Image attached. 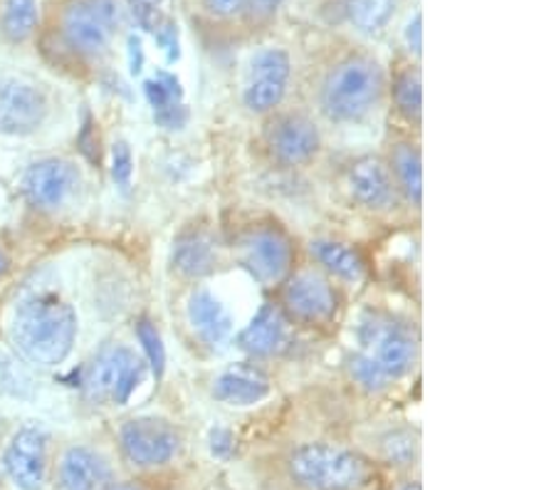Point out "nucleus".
I'll use <instances>...</instances> for the list:
<instances>
[{"label": "nucleus", "mask_w": 556, "mask_h": 490, "mask_svg": "<svg viewBox=\"0 0 556 490\" xmlns=\"http://www.w3.org/2000/svg\"><path fill=\"white\" fill-rule=\"evenodd\" d=\"M358 350L349 362L356 385L381 391L414 369L418 344L414 332L381 312H366L356 329Z\"/></svg>", "instance_id": "nucleus-1"}, {"label": "nucleus", "mask_w": 556, "mask_h": 490, "mask_svg": "<svg viewBox=\"0 0 556 490\" xmlns=\"http://www.w3.org/2000/svg\"><path fill=\"white\" fill-rule=\"evenodd\" d=\"M77 317L67 302L52 296H33L15 307L11 342L35 367H58L72 352Z\"/></svg>", "instance_id": "nucleus-2"}, {"label": "nucleus", "mask_w": 556, "mask_h": 490, "mask_svg": "<svg viewBox=\"0 0 556 490\" xmlns=\"http://www.w3.org/2000/svg\"><path fill=\"white\" fill-rule=\"evenodd\" d=\"M383 89L386 77L379 62L364 55L346 58L321 83V112L339 124L362 122L381 104Z\"/></svg>", "instance_id": "nucleus-3"}, {"label": "nucleus", "mask_w": 556, "mask_h": 490, "mask_svg": "<svg viewBox=\"0 0 556 490\" xmlns=\"http://www.w3.org/2000/svg\"><path fill=\"white\" fill-rule=\"evenodd\" d=\"M290 476L307 490H356L369 478L366 463L329 443H307L292 453Z\"/></svg>", "instance_id": "nucleus-4"}, {"label": "nucleus", "mask_w": 556, "mask_h": 490, "mask_svg": "<svg viewBox=\"0 0 556 490\" xmlns=\"http://www.w3.org/2000/svg\"><path fill=\"white\" fill-rule=\"evenodd\" d=\"M122 21L119 0H70L62 11V38L79 55L106 52Z\"/></svg>", "instance_id": "nucleus-5"}, {"label": "nucleus", "mask_w": 556, "mask_h": 490, "mask_svg": "<svg viewBox=\"0 0 556 490\" xmlns=\"http://www.w3.org/2000/svg\"><path fill=\"white\" fill-rule=\"evenodd\" d=\"M143 379V364L129 347L112 344L89 362L85 372V394L97 404H127Z\"/></svg>", "instance_id": "nucleus-6"}, {"label": "nucleus", "mask_w": 556, "mask_h": 490, "mask_svg": "<svg viewBox=\"0 0 556 490\" xmlns=\"http://www.w3.org/2000/svg\"><path fill=\"white\" fill-rule=\"evenodd\" d=\"M238 257L260 285H277L290 275L294 248L280 228L257 226L240 238Z\"/></svg>", "instance_id": "nucleus-7"}, {"label": "nucleus", "mask_w": 556, "mask_h": 490, "mask_svg": "<svg viewBox=\"0 0 556 490\" xmlns=\"http://www.w3.org/2000/svg\"><path fill=\"white\" fill-rule=\"evenodd\" d=\"M122 451L134 466L154 468L164 466L181 451V434L166 418L139 416L122 426Z\"/></svg>", "instance_id": "nucleus-8"}, {"label": "nucleus", "mask_w": 556, "mask_h": 490, "mask_svg": "<svg viewBox=\"0 0 556 490\" xmlns=\"http://www.w3.org/2000/svg\"><path fill=\"white\" fill-rule=\"evenodd\" d=\"M292 75L290 55L280 48H265L250 60L243 102L250 112L265 114L273 112L282 102L287 92V83Z\"/></svg>", "instance_id": "nucleus-9"}, {"label": "nucleus", "mask_w": 556, "mask_h": 490, "mask_svg": "<svg viewBox=\"0 0 556 490\" xmlns=\"http://www.w3.org/2000/svg\"><path fill=\"white\" fill-rule=\"evenodd\" d=\"M45 114L48 100L42 89L17 77H0V134H30L45 122Z\"/></svg>", "instance_id": "nucleus-10"}, {"label": "nucleus", "mask_w": 556, "mask_h": 490, "mask_svg": "<svg viewBox=\"0 0 556 490\" xmlns=\"http://www.w3.org/2000/svg\"><path fill=\"white\" fill-rule=\"evenodd\" d=\"M79 186V172L65 159H42L33 164L23 178V193L35 209L55 211L65 206V201Z\"/></svg>", "instance_id": "nucleus-11"}, {"label": "nucleus", "mask_w": 556, "mask_h": 490, "mask_svg": "<svg viewBox=\"0 0 556 490\" xmlns=\"http://www.w3.org/2000/svg\"><path fill=\"white\" fill-rule=\"evenodd\" d=\"M5 470L21 490H42L48 474V436L33 426L17 431L5 449Z\"/></svg>", "instance_id": "nucleus-12"}, {"label": "nucleus", "mask_w": 556, "mask_h": 490, "mask_svg": "<svg viewBox=\"0 0 556 490\" xmlns=\"http://www.w3.org/2000/svg\"><path fill=\"white\" fill-rule=\"evenodd\" d=\"M267 147L275 162L285 166H302L319 154V127L304 114H285L267 134Z\"/></svg>", "instance_id": "nucleus-13"}, {"label": "nucleus", "mask_w": 556, "mask_h": 490, "mask_svg": "<svg viewBox=\"0 0 556 490\" xmlns=\"http://www.w3.org/2000/svg\"><path fill=\"white\" fill-rule=\"evenodd\" d=\"M285 307L304 323H329L337 312V292L325 275L304 271L287 282Z\"/></svg>", "instance_id": "nucleus-14"}, {"label": "nucleus", "mask_w": 556, "mask_h": 490, "mask_svg": "<svg viewBox=\"0 0 556 490\" xmlns=\"http://www.w3.org/2000/svg\"><path fill=\"white\" fill-rule=\"evenodd\" d=\"M349 191L362 206L371 211H386L396 203L399 189L393 176L379 156H364L352 164L349 172Z\"/></svg>", "instance_id": "nucleus-15"}, {"label": "nucleus", "mask_w": 556, "mask_h": 490, "mask_svg": "<svg viewBox=\"0 0 556 490\" xmlns=\"http://www.w3.org/2000/svg\"><path fill=\"white\" fill-rule=\"evenodd\" d=\"M186 312L193 332L199 335L205 344L220 347L223 342H228V337L232 332V317L228 307L223 305L211 290H193L191 298H188Z\"/></svg>", "instance_id": "nucleus-16"}, {"label": "nucleus", "mask_w": 556, "mask_h": 490, "mask_svg": "<svg viewBox=\"0 0 556 490\" xmlns=\"http://www.w3.org/2000/svg\"><path fill=\"white\" fill-rule=\"evenodd\" d=\"M270 394V379L255 367L236 364L213 381V397L230 406H253Z\"/></svg>", "instance_id": "nucleus-17"}, {"label": "nucleus", "mask_w": 556, "mask_h": 490, "mask_svg": "<svg viewBox=\"0 0 556 490\" xmlns=\"http://www.w3.org/2000/svg\"><path fill=\"white\" fill-rule=\"evenodd\" d=\"M110 480V466L102 453L87 445H72L60 463L62 490H102Z\"/></svg>", "instance_id": "nucleus-18"}, {"label": "nucleus", "mask_w": 556, "mask_h": 490, "mask_svg": "<svg viewBox=\"0 0 556 490\" xmlns=\"http://www.w3.org/2000/svg\"><path fill=\"white\" fill-rule=\"evenodd\" d=\"M287 342V323L282 312L273 305H263L250 325L240 335V347L255 356H273Z\"/></svg>", "instance_id": "nucleus-19"}, {"label": "nucleus", "mask_w": 556, "mask_h": 490, "mask_svg": "<svg viewBox=\"0 0 556 490\" xmlns=\"http://www.w3.org/2000/svg\"><path fill=\"white\" fill-rule=\"evenodd\" d=\"M174 267L184 278H203L218 267V248L205 230H188L174 246Z\"/></svg>", "instance_id": "nucleus-20"}, {"label": "nucleus", "mask_w": 556, "mask_h": 490, "mask_svg": "<svg viewBox=\"0 0 556 490\" xmlns=\"http://www.w3.org/2000/svg\"><path fill=\"white\" fill-rule=\"evenodd\" d=\"M391 176L396 189L406 199L420 206L424 199V162H420V151L414 145H396L391 154Z\"/></svg>", "instance_id": "nucleus-21"}, {"label": "nucleus", "mask_w": 556, "mask_h": 490, "mask_svg": "<svg viewBox=\"0 0 556 490\" xmlns=\"http://www.w3.org/2000/svg\"><path fill=\"white\" fill-rule=\"evenodd\" d=\"M309 251L314 261L325 265V271L342 280H362L364 275V263L354 248L346 243H339V240H312Z\"/></svg>", "instance_id": "nucleus-22"}, {"label": "nucleus", "mask_w": 556, "mask_h": 490, "mask_svg": "<svg viewBox=\"0 0 556 490\" xmlns=\"http://www.w3.org/2000/svg\"><path fill=\"white\" fill-rule=\"evenodd\" d=\"M35 28H38V0H0V30L8 40H28Z\"/></svg>", "instance_id": "nucleus-23"}, {"label": "nucleus", "mask_w": 556, "mask_h": 490, "mask_svg": "<svg viewBox=\"0 0 556 490\" xmlns=\"http://www.w3.org/2000/svg\"><path fill=\"white\" fill-rule=\"evenodd\" d=\"M396 15V0H346V17L358 33H381Z\"/></svg>", "instance_id": "nucleus-24"}, {"label": "nucleus", "mask_w": 556, "mask_h": 490, "mask_svg": "<svg viewBox=\"0 0 556 490\" xmlns=\"http://www.w3.org/2000/svg\"><path fill=\"white\" fill-rule=\"evenodd\" d=\"M393 100H396L399 112L408 122H420L424 114V83H420L418 70H406L399 75L396 85H393Z\"/></svg>", "instance_id": "nucleus-25"}, {"label": "nucleus", "mask_w": 556, "mask_h": 490, "mask_svg": "<svg viewBox=\"0 0 556 490\" xmlns=\"http://www.w3.org/2000/svg\"><path fill=\"white\" fill-rule=\"evenodd\" d=\"M143 95H147L149 104L154 106V112L184 102V87L172 73H156L154 79H147L143 83Z\"/></svg>", "instance_id": "nucleus-26"}, {"label": "nucleus", "mask_w": 556, "mask_h": 490, "mask_svg": "<svg viewBox=\"0 0 556 490\" xmlns=\"http://www.w3.org/2000/svg\"><path fill=\"white\" fill-rule=\"evenodd\" d=\"M137 340L141 342L143 354H147L151 374H154L156 379L164 377V372H166V347H164V340H161L156 325L151 323V319H147V317L139 319V323H137Z\"/></svg>", "instance_id": "nucleus-27"}, {"label": "nucleus", "mask_w": 556, "mask_h": 490, "mask_svg": "<svg viewBox=\"0 0 556 490\" xmlns=\"http://www.w3.org/2000/svg\"><path fill=\"white\" fill-rule=\"evenodd\" d=\"M134 176V156L127 141H116L112 147V178L122 191H129Z\"/></svg>", "instance_id": "nucleus-28"}, {"label": "nucleus", "mask_w": 556, "mask_h": 490, "mask_svg": "<svg viewBox=\"0 0 556 490\" xmlns=\"http://www.w3.org/2000/svg\"><path fill=\"white\" fill-rule=\"evenodd\" d=\"M383 451L393 463H410L416 456V439L408 431H393L386 436Z\"/></svg>", "instance_id": "nucleus-29"}, {"label": "nucleus", "mask_w": 556, "mask_h": 490, "mask_svg": "<svg viewBox=\"0 0 556 490\" xmlns=\"http://www.w3.org/2000/svg\"><path fill=\"white\" fill-rule=\"evenodd\" d=\"M0 389L11 391V394H17V397L28 394L30 389L28 374L17 367L13 360H8V356H0Z\"/></svg>", "instance_id": "nucleus-30"}, {"label": "nucleus", "mask_w": 556, "mask_h": 490, "mask_svg": "<svg viewBox=\"0 0 556 490\" xmlns=\"http://www.w3.org/2000/svg\"><path fill=\"white\" fill-rule=\"evenodd\" d=\"M156 42L161 45V50L166 52L168 62H176L181 58V42H178V25L174 21H161L159 28L154 30Z\"/></svg>", "instance_id": "nucleus-31"}, {"label": "nucleus", "mask_w": 556, "mask_h": 490, "mask_svg": "<svg viewBox=\"0 0 556 490\" xmlns=\"http://www.w3.org/2000/svg\"><path fill=\"white\" fill-rule=\"evenodd\" d=\"M129 13L134 21H137L139 28L147 33H154L161 25L159 8L154 3H149V0H129Z\"/></svg>", "instance_id": "nucleus-32"}, {"label": "nucleus", "mask_w": 556, "mask_h": 490, "mask_svg": "<svg viewBox=\"0 0 556 490\" xmlns=\"http://www.w3.org/2000/svg\"><path fill=\"white\" fill-rule=\"evenodd\" d=\"M154 120H156L159 127H164L168 131H178L188 124V110H186L184 102L174 104V106H166V110L154 112Z\"/></svg>", "instance_id": "nucleus-33"}, {"label": "nucleus", "mask_w": 556, "mask_h": 490, "mask_svg": "<svg viewBox=\"0 0 556 490\" xmlns=\"http://www.w3.org/2000/svg\"><path fill=\"white\" fill-rule=\"evenodd\" d=\"M248 0H203L205 11L215 17H232L243 11Z\"/></svg>", "instance_id": "nucleus-34"}, {"label": "nucleus", "mask_w": 556, "mask_h": 490, "mask_svg": "<svg viewBox=\"0 0 556 490\" xmlns=\"http://www.w3.org/2000/svg\"><path fill=\"white\" fill-rule=\"evenodd\" d=\"M232 449H236V439H232V434L228 431V429H213L211 431V451H213V456H218V458H228L230 453H232Z\"/></svg>", "instance_id": "nucleus-35"}, {"label": "nucleus", "mask_w": 556, "mask_h": 490, "mask_svg": "<svg viewBox=\"0 0 556 490\" xmlns=\"http://www.w3.org/2000/svg\"><path fill=\"white\" fill-rule=\"evenodd\" d=\"M406 42H408V48L416 52V55H420V50H424V17H420V13H416L414 21L408 23Z\"/></svg>", "instance_id": "nucleus-36"}, {"label": "nucleus", "mask_w": 556, "mask_h": 490, "mask_svg": "<svg viewBox=\"0 0 556 490\" xmlns=\"http://www.w3.org/2000/svg\"><path fill=\"white\" fill-rule=\"evenodd\" d=\"M129 70L131 75H141L143 70V45L139 40V35H129Z\"/></svg>", "instance_id": "nucleus-37"}, {"label": "nucleus", "mask_w": 556, "mask_h": 490, "mask_svg": "<svg viewBox=\"0 0 556 490\" xmlns=\"http://www.w3.org/2000/svg\"><path fill=\"white\" fill-rule=\"evenodd\" d=\"M250 3H253V8H255L257 13L267 15V13H275L277 8H280L282 0H250Z\"/></svg>", "instance_id": "nucleus-38"}, {"label": "nucleus", "mask_w": 556, "mask_h": 490, "mask_svg": "<svg viewBox=\"0 0 556 490\" xmlns=\"http://www.w3.org/2000/svg\"><path fill=\"white\" fill-rule=\"evenodd\" d=\"M8 267H11V261H8V255L0 251V275H5Z\"/></svg>", "instance_id": "nucleus-39"}, {"label": "nucleus", "mask_w": 556, "mask_h": 490, "mask_svg": "<svg viewBox=\"0 0 556 490\" xmlns=\"http://www.w3.org/2000/svg\"><path fill=\"white\" fill-rule=\"evenodd\" d=\"M110 490H141L139 486H131V483H122V486H114Z\"/></svg>", "instance_id": "nucleus-40"}, {"label": "nucleus", "mask_w": 556, "mask_h": 490, "mask_svg": "<svg viewBox=\"0 0 556 490\" xmlns=\"http://www.w3.org/2000/svg\"><path fill=\"white\" fill-rule=\"evenodd\" d=\"M401 490H420V486L418 483H408L406 488H401Z\"/></svg>", "instance_id": "nucleus-41"}, {"label": "nucleus", "mask_w": 556, "mask_h": 490, "mask_svg": "<svg viewBox=\"0 0 556 490\" xmlns=\"http://www.w3.org/2000/svg\"><path fill=\"white\" fill-rule=\"evenodd\" d=\"M149 3H154V5H161V0H149Z\"/></svg>", "instance_id": "nucleus-42"}]
</instances>
